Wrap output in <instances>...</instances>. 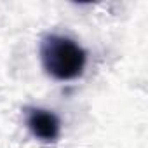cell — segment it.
<instances>
[{
  "label": "cell",
  "instance_id": "obj_1",
  "mask_svg": "<svg viewBox=\"0 0 148 148\" xmlns=\"http://www.w3.org/2000/svg\"><path fill=\"white\" fill-rule=\"evenodd\" d=\"M42 66L56 80H73L80 77L86 68V51L68 37L45 35L40 42Z\"/></svg>",
  "mask_w": 148,
  "mask_h": 148
},
{
  "label": "cell",
  "instance_id": "obj_2",
  "mask_svg": "<svg viewBox=\"0 0 148 148\" xmlns=\"http://www.w3.org/2000/svg\"><path fill=\"white\" fill-rule=\"evenodd\" d=\"M26 125L35 138H38L40 141H47V143L56 141L61 132L59 119L52 112L42 110V108L26 110Z\"/></svg>",
  "mask_w": 148,
  "mask_h": 148
}]
</instances>
